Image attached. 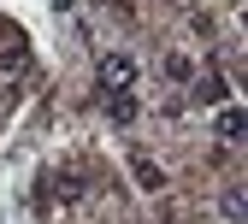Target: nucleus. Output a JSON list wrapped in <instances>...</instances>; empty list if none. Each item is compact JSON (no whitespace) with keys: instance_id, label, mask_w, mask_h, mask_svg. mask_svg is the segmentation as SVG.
<instances>
[{"instance_id":"nucleus-2","label":"nucleus","mask_w":248,"mask_h":224,"mask_svg":"<svg viewBox=\"0 0 248 224\" xmlns=\"http://www.w3.org/2000/svg\"><path fill=\"white\" fill-rule=\"evenodd\" d=\"M136 118V101H130V94H112V124H130Z\"/></svg>"},{"instance_id":"nucleus-1","label":"nucleus","mask_w":248,"mask_h":224,"mask_svg":"<svg viewBox=\"0 0 248 224\" xmlns=\"http://www.w3.org/2000/svg\"><path fill=\"white\" fill-rule=\"evenodd\" d=\"M130 77H136V65H130L124 53H107V59H101V83H107V89L124 94V83H130Z\"/></svg>"}]
</instances>
